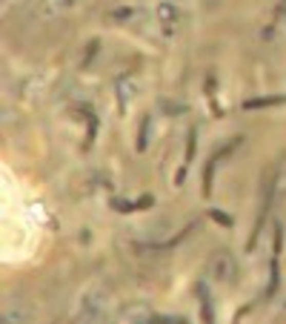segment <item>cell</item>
Instances as JSON below:
<instances>
[{"instance_id": "cell-1", "label": "cell", "mask_w": 286, "mask_h": 324, "mask_svg": "<svg viewBox=\"0 0 286 324\" xmlns=\"http://www.w3.org/2000/svg\"><path fill=\"white\" fill-rule=\"evenodd\" d=\"M209 276H212L215 281L235 284V278H238V264H235L232 253H226V250L215 253L212 261H209Z\"/></svg>"}, {"instance_id": "cell-2", "label": "cell", "mask_w": 286, "mask_h": 324, "mask_svg": "<svg viewBox=\"0 0 286 324\" xmlns=\"http://www.w3.org/2000/svg\"><path fill=\"white\" fill-rule=\"evenodd\" d=\"M240 141H243V138H232V141H229L226 147H220L218 152H215V155L206 161V169H203V195H212V172H215V167H218V164L223 161V158H226Z\"/></svg>"}, {"instance_id": "cell-3", "label": "cell", "mask_w": 286, "mask_h": 324, "mask_svg": "<svg viewBox=\"0 0 286 324\" xmlns=\"http://www.w3.org/2000/svg\"><path fill=\"white\" fill-rule=\"evenodd\" d=\"M272 195H275V178H269L266 189H263V201H260L258 224H255V230H252V238H249L246 250H252V247H255V241H258V236H260V232H263V224H266V212H269V207H272Z\"/></svg>"}, {"instance_id": "cell-4", "label": "cell", "mask_w": 286, "mask_h": 324, "mask_svg": "<svg viewBox=\"0 0 286 324\" xmlns=\"http://www.w3.org/2000/svg\"><path fill=\"white\" fill-rule=\"evenodd\" d=\"M112 207L118 209V212H138V209L155 207V198L152 195H143V198H138V201H123V198H115Z\"/></svg>"}, {"instance_id": "cell-5", "label": "cell", "mask_w": 286, "mask_h": 324, "mask_svg": "<svg viewBox=\"0 0 286 324\" xmlns=\"http://www.w3.org/2000/svg\"><path fill=\"white\" fill-rule=\"evenodd\" d=\"M80 318H86V321L103 318V301H98L92 293H89V296H83V310H80Z\"/></svg>"}, {"instance_id": "cell-6", "label": "cell", "mask_w": 286, "mask_h": 324, "mask_svg": "<svg viewBox=\"0 0 286 324\" xmlns=\"http://www.w3.org/2000/svg\"><path fill=\"white\" fill-rule=\"evenodd\" d=\"M120 318H123V321H129V318H132V321H155V313L152 310H146V307H126V310L120 313Z\"/></svg>"}, {"instance_id": "cell-7", "label": "cell", "mask_w": 286, "mask_h": 324, "mask_svg": "<svg viewBox=\"0 0 286 324\" xmlns=\"http://www.w3.org/2000/svg\"><path fill=\"white\" fill-rule=\"evenodd\" d=\"M158 14H160V23H163V29H166V32H172V26L178 23V12H175V6H172V3H160Z\"/></svg>"}, {"instance_id": "cell-8", "label": "cell", "mask_w": 286, "mask_h": 324, "mask_svg": "<svg viewBox=\"0 0 286 324\" xmlns=\"http://www.w3.org/2000/svg\"><path fill=\"white\" fill-rule=\"evenodd\" d=\"M286 95H278V98H252V101L243 103V109H260V106H275V103H283Z\"/></svg>"}, {"instance_id": "cell-9", "label": "cell", "mask_w": 286, "mask_h": 324, "mask_svg": "<svg viewBox=\"0 0 286 324\" xmlns=\"http://www.w3.org/2000/svg\"><path fill=\"white\" fill-rule=\"evenodd\" d=\"M198 296H200V304H203V321H215V313H212V301H209L206 284H200V287H198Z\"/></svg>"}, {"instance_id": "cell-10", "label": "cell", "mask_w": 286, "mask_h": 324, "mask_svg": "<svg viewBox=\"0 0 286 324\" xmlns=\"http://www.w3.org/2000/svg\"><path fill=\"white\" fill-rule=\"evenodd\" d=\"M149 127H152V115H143V123H140V132H138V152H143L149 143Z\"/></svg>"}, {"instance_id": "cell-11", "label": "cell", "mask_w": 286, "mask_h": 324, "mask_svg": "<svg viewBox=\"0 0 286 324\" xmlns=\"http://www.w3.org/2000/svg\"><path fill=\"white\" fill-rule=\"evenodd\" d=\"M132 81L129 78H120L118 81V95H120V112H126V103H129V95H132Z\"/></svg>"}, {"instance_id": "cell-12", "label": "cell", "mask_w": 286, "mask_h": 324, "mask_svg": "<svg viewBox=\"0 0 286 324\" xmlns=\"http://www.w3.org/2000/svg\"><path fill=\"white\" fill-rule=\"evenodd\" d=\"M195 141H198V129H189V141H186V164L183 167L189 169V164H192V158H195Z\"/></svg>"}, {"instance_id": "cell-13", "label": "cell", "mask_w": 286, "mask_h": 324, "mask_svg": "<svg viewBox=\"0 0 286 324\" xmlns=\"http://www.w3.org/2000/svg\"><path fill=\"white\" fill-rule=\"evenodd\" d=\"M86 118H89V135H86V149H92L94 132H98V118H94V112H92V109H86Z\"/></svg>"}, {"instance_id": "cell-14", "label": "cell", "mask_w": 286, "mask_h": 324, "mask_svg": "<svg viewBox=\"0 0 286 324\" xmlns=\"http://www.w3.org/2000/svg\"><path fill=\"white\" fill-rule=\"evenodd\" d=\"M209 215H212L218 224H223V227H232V218H229L226 212H220V209H209Z\"/></svg>"}, {"instance_id": "cell-15", "label": "cell", "mask_w": 286, "mask_h": 324, "mask_svg": "<svg viewBox=\"0 0 286 324\" xmlns=\"http://www.w3.org/2000/svg\"><path fill=\"white\" fill-rule=\"evenodd\" d=\"M132 14H135V9H118V12H112L109 17H112V21H123V17H132Z\"/></svg>"}, {"instance_id": "cell-16", "label": "cell", "mask_w": 286, "mask_h": 324, "mask_svg": "<svg viewBox=\"0 0 286 324\" xmlns=\"http://www.w3.org/2000/svg\"><path fill=\"white\" fill-rule=\"evenodd\" d=\"M94 52H98V41H92V43H89V52H86V61H83V66H86V63L94 58Z\"/></svg>"}, {"instance_id": "cell-17", "label": "cell", "mask_w": 286, "mask_h": 324, "mask_svg": "<svg viewBox=\"0 0 286 324\" xmlns=\"http://www.w3.org/2000/svg\"><path fill=\"white\" fill-rule=\"evenodd\" d=\"M58 6H72V0H54Z\"/></svg>"}]
</instances>
